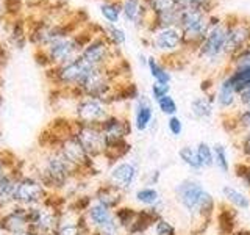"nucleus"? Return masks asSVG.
<instances>
[{"instance_id": "nucleus-18", "label": "nucleus", "mask_w": 250, "mask_h": 235, "mask_svg": "<svg viewBox=\"0 0 250 235\" xmlns=\"http://www.w3.org/2000/svg\"><path fill=\"white\" fill-rule=\"evenodd\" d=\"M139 177V163L135 160H121L113 163L108 171V180L111 185L117 187L124 193L130 191Z\"/></svg>"}, {"instance_id": "nucleus-21", "label": "nucleus", "mask_w": 250, "mask_h": 235, "mask_svg": "<svg viewBox=\"0 0 250 235\" xmlns=\"http://www.w3.org/2000/svg\"><path fill=\"white\" fill-rule=\"evenodd\" d=\"M213 94H214L216 107L221 110L224 115H229L239 107L238 105V93L233 88V85L229 80V77H227L225 72L221 77V80H219Z\"/></svg>"}, {"instance_id": "nucleus-53", "label": "nucleus", "mask_w": 250, "mask_h": 235, "mask_svg": "<svg viewBox=\"0 0 250 235\" xmlns=\"http://www.w3.org/2000/svg\"><path fill=\"white\" fill-rule=\"evenodd\" d=\"M89 235H104V234H100V232H96V231H91Z\"/></svg>"}, {"instance_id": "nucleus-45", "label": "nucleus", "mask_w": 250, "mask_h": 235, "mask_svg": "<svg viewBox=\"0 0 250 235\" xmlns=\"http://www.w3.org/2000/svg\"><path fill=\"white\" fill-rule=\"evenodd\" d=\"M234 172H236V177L241 179V182L244 184L249 190H250V163L242 160L241 163L236 164L234 168Z\"/></svg>"}, {"instance_id": "nucleus-34", "label": "nucleus", "mask_w": 250, "mask_h": 235, "mask_svg": "<svg viewBox=\"0 0 250 235\" xmlns=\"http://www.w3.org/2000/svg\"><path fill=\"white\" fill-rule=\"evenodd\" d=\"M138 209L135 207H128V206H121L119 209L114 210L116 218H117V223H119L121 229L127 232L130 227L135 223V219L138 216Z\"/></svg>"}, {"instance_id": "nucleus-25", "label": "nucleus", "mask_w": 250, "mask_h": 235, "mask_svg": "<svg viewBox=\"0 0 250 235\" xmlns=\"http://www.w3.org/2000/svg\"><path fill=\"white\" fill-rule=\"evenodd\" d=\"M124 198H125V193L122 190H119L117 187L111 185L109 182L99 185L92 194L94 202H99L102 206H105L111 210L119 209L124 204Z\"/></svg>"}, {"instance_id": "nucleus-28", "label": "nucleus", "mask_w": 250, "mask_h": 235, "mask_svg": "<svg viewBox=\"0 0 250 235\" xmlns=\"http://www.w3.org/2000/svg\"><path fill=\"white\" fill-rule=\"evenodd\" d=\"M133 196H135V201L143 209L156 207V206H160V204L163 202L161 194H160L158 190H156V187H148V185L139 187L135 190V194H133Z\"/></svg>"}, {"instance_id": "nucleus-48", "label": "nucleus", "mask_w": 250, "mask_h": 235, "mask_svg": "<svg viewBox=\"0 0 250 235\" xmlns=\"http://www.w3.org/2000/svg\"><path fill=\"white\" fill-rule=\"evenodd\" d=\"M16 169L14 166V160H8L5 157V152H0V179L5 174H8L10 171Z\"/></svg>"}, {"instance_id": "nucleus-14", "label": "nucleus", "mask_w": 250, "mask_h": 235, "mask_svg": "<svg viewBox=\"0 0 250 235\" xmlns=\"http://www.w3.org/2000/svg\"><path fill=\"white\" fill-rule=\"evenodd\" d=\"M148 46L163 57H177L180 53H185L183 35L178 27H169L155 30L148 33Z\"/></svg>"}, {"instance_id": "nucleus-2", "label": "nucleus", "mask_w": 250, "mask_h": 235, "mask_svg": "<svg viewBox=\"0 0 250 235\" xmlns=\"http://www.w3.org/2000/svg\"><path fill=\"white\" fill-rule=\"evenodd\" d=\"M33 174H36L41 182L49 188V190L57 194L70 185V182L75 179H80V172L77 168H74L64 157L61 155L58 149H47L41 160L33 168Z\"/></svg>"}, {"instance_id": "nucleus-22", "label": "nucleus", "mask_w": 250, "mask_h": 235, "mask_svg": "<svg viewBox=\"0 0 250 235\" xmlns=\"http://www.w3.org/2000/svg\"><path fill=\"white\" fill-rule=\"evenodd\" d=\"M122 3V18L135 24L136 27L147 28L150 22L152 14L148 13L147 6L144 5V0H121Z\"/></svg>"}, {"instance_id": "nucleus-56", "label": "nucleus", "mask_w": 250, "mask_h": 235, "mask_svg": "<svg viewBox=\"0 0 250 235\" xmlns=\"http://www.w3.org/2000/svg\"><path fill=\"white\" fill-rule=\"evenodd\" d=\"M0 105H2V97H0Z\"/></svg>"}, {"instance_id": "nucleus-9", "label": "nucleus", "mask_w": 250, "mask_h": 235, "mask_svg": "<svg viewBox=\"0 0 250 235\" xmlns=\"http://www.w3.org/2000/svg\"><path fill=\"white\" fill-rule=\"evenodd\" d=\"M80 57L92 68H113L122 61V58H119L117 47H114L105 38L104 28L100 33H96L91 38V41L82 50Z\"/></svg>"}, {"instance_id": "nucleus-32", "label": "nucleus", "mask_w": 250, "mask_h": 235, "mask_svg": "<svg viewBox=\"0 0 250 235\" xmlns=\"http://www.w3.org/2000/svg\"><path fill=\"white\" fill-rule=\"evenodd\" d=\"M100 13L108 24H116L122 18V3L121 0H104L100 3Z\"/></svg>"}, {"instance_id": "nucleus-51", "label": "nucleus", "mask_w": 250, "mask_h": 235, "mask_svg": "<svg viewBox=\"0 0 250 235\" xmlns=\"http://www.w3.org/2000/svg\"><path fill=\"white\" fill-rule=\"evenodd\" d=\"M5 60H6V55H5V50H3V47L0 46V66L3 65L5 63Z\"/></svg>"}, {"instance_id": "nucleus-35", "label": "nucleus", "mask_w": 250, "mask_h": 235, "mask_svg": "<svg viewBox=\"0 0 250 235\" xmlns=\"http://www.w3.org/2000/svg\"><path fill=\"white\" fill-rule=\"evenodd\" d=\"M144 5L147 6L148 13L152 16L167 13L172 10H178V0H144Z\"/></svg>"}, {"instance_id": "nucleus-20", "label": "nucleus", "mask_w": 250, "mask_h": 235, "mask_svg": "<svg viewBox=\"0 0 250 235\" xmlns=\"http://www.w3.org/2000/svg\"><path fill=\"white\" fill-rule=\"evenodd\" d=\"M91 229L86 223L84 213H80L66 204L61 212L60 224L55 235H89Z\"/></svg>"}, {"instance_id": "nucleus-57", "label": "nucleus", "mask_w": 250, "mask_h": 235, "mask_svg": "<svg viewBox=\"0 0 250 235\" xmlns=\"http://www.w3.org/2000/svg\"><path fill=\"white\" fill-rule=\"evenodd\" d=\"M2 234H3V232H2V229H0V235H2Z\"/></svg>"}, {"instance_id": "nucleus-39", "label": "nucleus", "mask_w": 250, "mask_h": 235, "mask_svg": "<svg viewBox=\"0 0 250 235\" xmlns=\"http://www.w3.org/2000/svg\"><path fill=\"white\" fill-rule=\"evenodd\" d=\"M195 152L202 163L203 168H213L214 166V152H213V146L208 144L207 141H200L195 146Z\"/></svg>"}, {"instance_id": "nucleus-46", "label": "nucleus", "mask_w": 250, "mask_h": 235, "mask_svg": "<svg viewBox=\"0 0 250 235\" xmlns=\"http://www.w3.org/2000/svg\"><path fill=\"white\" fill-rule=\"evenodd\" d=\"M150 94H152V99L156 102L160 100L161 97H166L167 94H170V85L169 83H158V82H153L152 88H150Z\"/></svg>"}, {"instance_id": "nucleus-7", "label": "nucleus", "mask_w": 250, "mask_h": 235, "mask_svg": "<svg viewBox=\"0 0 250 235\" xmlns=\"http://www.w3.org/2000/svg\"><path fill=\"white\" fill-rule=\"evenodd\" d=\"M62 209H64V201H57L53 198V194L44 204L30 207V232L33 235H55L60 224Z\"/></svg>"}, {"instance_id": "nucleus-49", "label": "nucleus", "mask_w": 250, "mask_h": 235, "mask_svg": "<svg viewBox=\"0 0 250 235\" xmlns=\"http://www.w3.org/2000/svg\"><path fill=\"white\" fill-rule=\"evenodd\" d=\"M160 179H161V171H160V169H152V171L148 172V174L144 177V182H146V185H148V187H155V185H158Z\"/></svg>"}, {"instance_id": "nucleus-3", "label": "nucleus", "mask_w": 250, "mask_h": 235, "mask_svg": "<svg viewBox=\"0 0 250 235\" xmlns=\"http://www.w3.org/2000/svg\"><path fill=\"white\" fill-rule=\"evenodd\" d=\"M96 35L86 27H80L75 30L74 33H70L64 38L58 39V41L52 43L50 46H47L45 49H38L36 58H41L38 63L42 66H60L64 63L74 60L77 57H80L82 50L84 49V46L91 41V38Z\"/></svg>"}, {"instance_id": "nucleus-26", "label": "nucleus", "mask_w": 250, "mask_h": 235, "mask_svg": "<svg viewBox=\"0 0 250 235\" xmlns=\"http://www.w3.org/2000/svg\"><path fill=\"white\" fill-rule=\"evenodd\" d=\"M224 125L234 137L250 132V107H238L234 112L224 115Z\"/></svg>"}, {"instance_id": "nucleus-33", "label": "nucleus", "mask_w": 250, "mask_h": 235, "mask_svg": "<svg viewBox=\"0 0 250 235\" xmlns=\"http://www.w3.org/2000/svg\"><path fill=\"white\" fill-rule=\"evenodd\" d=\"M178 159L182 160L183 164H186L188 168L191 171H202L203 166L197 157V152H195V147H191V146H182L178 149Z\"/></svg>"}, {"instance_id": "nucleus-16", "label": "nucleus", "mask_w": 250, "mask_h": 235, "mask_svg": "<svg viewBox=\"0 0 250 235\" xmlns=\"http://www.w3.org/2000/svg\"><path fill=\"white\" fill-rule=\"evenodd\" d=\"M84 218L91 231L100 232L104 235H117L122 231L119 223H117L114 210L102 206L99 202L91 204L89 209L84 212Z\"/></svg>"}, {"instance_id": "nucleus-37", "label": "nucleus", "mask_w": 250, "mask_h": 235, "mask_svg": "<svg viewBox=\"0 0 250 235\" xmlns=\"http://www.w3.org/2000/svg\"><path fill=\"white\" fill-rule=\"evenodd\" d=\"M178 6L182 10H199L208 14H213L216 2L214 0H178Z\"/></svg>"}, {"instance_id": "nucleus-50", "label": "nucleus", "mask_w": 250, "mask_h": 235, "mask_svg": "<svg viewBox=\"0 0 250 235\" xmlns=\"http://www.w3.org/2000/svg\"><path fill=\"white\" fill-rule=\"evenodd\" d=\"M238 105L239 107H244V108H249L250 107V88L241 91L238 94Z\"/></svg>"}, {"instance_id": "nucleus-54", "label": "nucleus", "mask_w": 250, "mask_h": 235, "mask_svg": "<svg viewBox=\"0 0 250 235\" xmlns=\"http://www.w3.org/2000/svg\"><path fill=\"white\" fill-rule=\"evenodd\" d=\"M18 235H33V234H31V232L28 231V232H23V234H18Z\"/></svg>"}, {"instance_id": "nucleus-23", "label": "nucleus", "mask_w": 250, "mask_h": 235, "mask_svg": "<svg viewBox=\"0 0 250 235\" xmlns=\"http://www.w3.org/2000/svg\"><path fill=\"white\" fill-rule=\"evenodd\" d=\"M21 171L16 168L0 179V213L16 206V191H18Z\"/></svg>"}, {"instance_id": "nucleus-12", "label": "nucleus", "mask_w": 250, "mask_h": 235, "mask_svg": "<svg viewBox=\"0 0 250 235\" xmlns=\"http://www.w3.org/2000/svg\"><path fill=\"white\" fill-rule=\"evenodd\" d=\"M225 52L231 58L234 53L250 44V19L244 16H225Z\"/></svg>"}, {"instance_id": "nucleus-31", "label": "nucleus", "mask_w": 250, "mask_h": 235, "mask_svg": "<svg viewBox=\"0 0 250 235\" xmlns=\"http://www.w3.org/2000/svg\"><path fill=\"white\" fill-rule=\"evenodd\" d=\"M147 69L150 72L153 82H158V83H169L172 80V74L170 70L164 66V63L158 61L156 57H148L147 60Z\"/></svg>"}, {"instance_id": "nucleus-17", "label": "nucleus", "mask_w": 250, "mask_h": 235, "mask_svg": "<svg viewBox=\"0 0 250 235\" xmlns=\"http://www.w3.org/2000/svg\"><path fill=\"white\" fill-rule=\"evenodd\" d=\"M74 135L94 160L99 159V157H105L106 140L100 125H86L74 121Z\"/></svg>"}, {"instance_id": "nucleus-43", "label": "nucleus", "mask_w": 250, "mask_h": 235, "mask_svg": "<svg viewBox=\"0 0 250 235\" xmlns=\"http://www.w3.org/2000/svg\"><path fill=\"white\" fill-rule=\"evenodd\" d=\"M156 107H158L160 112L167 118L175 116L178 113V104L170 94H167L166 97H161L160 100H156Z\"/></svg>"}, {"instance_id": "nucleus-6", "label": "nucleus", "mask_w": 250, "mask_h": 235, "mask_svg": "<svg viewBox=\"0 0 250 235\" xmlns=\"http://www.w3.org/2000/svg\"><path fill=\"white\" fill-rule=\"evenodd\" d=\"M211 16L199 10H182L178 18V28L183 35L185 53H195L200 43L205 39L209 25Z\"/></svg>"}, {"instance_id": "nucleus-11", "label": "nucleus", "mask_w": 250, "mask_h": 235, "mask_svg": "<svg viewBox=\"0 0 250 235\" xmlns=\"http://www.w3.org/2000/svg\"><path fill=\"white\" fill-rule=\"evenodd\" d=\"M53 193L47 188L41 179L33 172H21L19 182H18V191H16V204L21 207H35L39 204H44L50 199Z\"/></svg>"}, {"instance_id": "nucleus-8", "label": "nucleus", "mask_w": 250, "mask_h": 235, "mask_svg": "<svg viewBox=\"0 0 250 235\" xmlns=\"http://www.w3.org/2000/svg\"><path fill=\"white\" fill-rule=\"evenodd\" d=\"M80 27L77 25V22L64 19V18H44L39 22H36L33 28L30 30L28 38L36 49H45L47 46L58 41V39L64 38L70 33H74L75 30Z\"/></svg>"}, {"instance_id": "nucleus-4", "label": "nucleus", "mask_w": 250, "mask_h": 235, "mask_svg": "<svg viewBox=\"0 0 250 235\" xmlns=\"http://www.w3.org/2000/svg\"><path fill=\"white\" fill-rule=\"evenodd\" d=\"M100 129L106 140V152L104 159L111 163L124 160L131 151V144L128 143L131 122L128 121V118L124 115L111 113L100 124Z\"/></svg>"}, {"instance_id": "nucleus-1", "label": "nucleus", "mask_w": 250, "mask_h": 235, "mask_svg": "<svg viewBox=\"0 0 250 235\" xmlns=\"http://www.w3.org/2000/svg\"><path fill=\"white\" fill-rule=\"evenodd\" d=\"M174 196L178 206L191 219L211 221L216 213V201L205 187L194 177H186L175 185Z\"/></svg>"}, {"instance_id": "nucleus-10", "label": "nucleus", "mask_w": 250, "mask_h": 235, "mask_svg": "<svg viewBox=\"0 0 250 235\" xmlns=\"http://www.w3.org/2000/svg\"><path fill=\"white\" fill-rule=\"evenodd\" d=\"M91 69V65H88L82 57H77L64 63V65L49 68L47 75H49L53 85L60 86L64 91L74 93L82 85V82L84 80V77L88 75Z\"/></svg>"}, {"instance_id": "nucleus-41", "label": "nucleus", "mask_w": 250, "mask_h": 235, "mask_svg": "<svg viewBox=\"0 0 250 235\" xmlns=\"http://www.w3.org/2000/svg\"><path fill=\"white\" fill-rule=\"evenodd\" d=\"M250 65V44H247L244 49H241L238 53H234L231 58H229L227 63V69H234V68H242Z\"/></svg>"}, {"instance_id": "nucleus-47", "label": "nucleus", "mask_w": 250, "mask_h": 235, "mask_svg": "<svg viewBox=\"0 0 250 235\" xmlns=\"http://www.w3.org/2000/svg\"><path fill=\"white\" fill-rule=\"evenodd\" d=\"M167 130L172 137H180L183 133V121L177 115L167 118Z\"/></svg>"}, {"instance_id": "nucleus-29", "label": "nucleus", "mask_w": 250, "mask_h": 235, "mask_svg": "<svg viewBox=\"0 0 250 235\" xmlns=\"http://www.w3.org/2000/svg\"><path fill=\"white\" fill-rule=\"evenodd\" d=\"M222 198L230 204L231 207L238 209V210H249L250 209V198L242 193L238 188H234L231 185H224L222 187Z\"/></svg>"}, {"instance_id": "nucleus-15", "label": "nucleus", "mask_w": 250, "mask_h": 235, "mask_svg": "<svg viewBox=\"0 0 250 235\" xmlns=\"http://www.w3.org/2000/svg\"><path fill=\"white\" fill-rule=\"evenodd\" d=\"M55 149H58L61 152V155L72 164L74 168L78 169L80 174L83 172H89L94 168V159L89 157V154L84 151V147L80 144L74 135V130L64 135L62 138H60L55 144Z\"/></svg>"}, {"instance_id": "nucleus-27", "label": "nucleus", "mask_w": 250, "mask_h": 235, "mask_svg": "<svg viewBox=\"0 0 250 235\" xmlns=\"http://www.w3.org/2000/svg\"><path fill=\"white\" fill-rule=\"evenodd\" d=\"M214 94H205L203 93L202 96H197L191 100V115L194 119L197 121H208L213 118L214 115Z\"/></svg>"}, {"instance_id": "nucleus-36", "label": "nucleus", "mask_w": 250, "mask_h": 235, "mask_svg": "<svg viewBox=\"0 0 250 235\" xmlns=\"http://www.w3.org/2000/svg\"><path fill=\"white\" fill-rule=\"evenodd\" d=\"M213 152H214V166L222 172L227 174L230 171V159H229V151H227L225 144L216 143L213 144Z\"/></svg>"}, {"instance_id": "nucleus-52", "label": "nucleus", "mask_w": 250, "mask_h": 235, "mask_svg": "<svg viewBox=\"0 0 250 235\" xmlns=\"http://www.w3.org/2000/svg\"><path fill=\"white\" fill-rule=\"evenodd\" d=\"M3 10H6V8L3 6V2L0 0V16H2V13H3Z\"/></svg>"}, {"instance_id": "nucleus-24", "label": "nucleus", "mask_w": 250, "mask_h": 235, "mask_svg": "<svg viewBox=\"0 0 250 235\" xmlns=\"http://www.w3.org/2000/svg\"><path fill=\"white\" fill-rule=\"evenodd\" d=\"M155 119L152 102L144 94H139L135 102V118H133V127L138 132H147Z\"/></svg>"}, {"instance_id": "nucleus-40", "label": "nucleus", "mask_w": 250, "mask_h": 235, "mask_svg": "<svg viewBox=\"0 0 250 235\" xmlns=\"http://www.w3.org/2000/svg\"><path fill=\"white\" fill-rule=\"evenodd\" d=\"M104 35L114 47H117V49H119L121 46H124L125 39H127L125 31L121 27L114 25V24H108V25L104 27Z\"/></svg>"}, {"instance_id": "nucleus-42", "label": "nucleus", "mask_w": 250, "mask_h": 235, "mask_svg": "<svg viewBox=\"0 0 250 235\" xmlns=\"http://www.w3.org/2000/svg\"><path fill=\"white\" fill-rule=\"evenodd\" d=\"M148 234H152V235H177V229L169 219H166L164 216H160L153 223L152 229Z\"/></svg>"}, {"instance_id": "nucleus-5", "label": "nucleus", "mask_w": 250, "mask_h": 235, "mask_svg": "<svg viewBox=\"0 0 250 235\" xmlns=\"http://www.w3.org/2000/svg\"><path fill=\"white\" fill-rule=\"evenodd\" d=\"M225 18L216 14L211 16L208 33L194 53L202 63L209 66H216L221 61L229 63V57L225 52Z\"/></svg>"}, {"instance_id": "nucleus-44", "label": "nucleus", "mask_w": 250, "mask_h": 235, "mask_svg": "<svg viewBox=\"0 0 250 235\" xmlns=\"http://www.w3.org/2000/svg\"><path fill=\"white\" fill-rule=\"evenodd\" d=\"M236 146H238V151L241 152L242 160L250 163V132L242 133V135L238 137Z\"/></svg>"}, {"instance_id": "nucleus-55", "label": "nucleus", "mask_w": 250, "mask_h": 235, "mask_svg": "<svg viewBox=\"0 0 250 235\" xmlns=\"http://www.w3.org/2000/svg\"><path fill=\"white\" fill-rule=\"evenodd\" d=\"M0 141H2V132H0Z\"/></svg>"}, {"instance_id": "nucleus-30", "label": "nucleus", "mask_w": 250, "mask_h": 235, "mask_svg": "<svg viewBox=\"0 0 250 235\" xmlns=\"http://www.w3.org/2000/svg\"><path fill=\"white\" fill-rule=\"evenodd\" d=\"M225 74H227V77H229V80L231 82L233 88L236 90L238 94L241 91L250 88V65L242 66V68L227 69Z\"/></svg>"}, {"instance_id": "nucleus-58", "label": "nucleus", "mask_w": 250, "mask_h": 235, "mask_svg": "<svg viewBox=\"0 0 250 235\" xmlns=\"http://www.w3.org/2000/svg\"><path fill=\"white\" fill-rule=\"evenodd\" d=\"M2 235H6V234H2Z\"/></svg>"}, {"instance_id": "nucleus-13", "label": "nucleus", "mask_w": 250, "mask_h": 235, "mask_svg": "<svg viewBox=\"0 0 250 235\" xmlns=\"http://www.w3.org/2000/svg\"><path fill=\"white\" fill-rule=\"evenodd\" d=\"M111 113V104L108 102L80 96L75 102L74 121L86 125H100Z\"/></svg>"}, {"instance_id": "nucleus-38", "label": "nucleus", "mask_w": 250, "mask_h": 235, "mask_svg": "<svg viewBox=\"0 0 250 235\" xmlns=\"http://www.w3.org/2000/svg\"><path fill=\"white\" fill-rule=\"evenodd\" d=\"M8 35H10L11 44L18 47V49H22V46L27 41V33H25V25H23V22L22 21H13Z\"/></svg>"}, {"instance_id": "nucleus-19", "label": "nucleus", "mask_w": 250, "mask_h": 235, "mask_svg": "<svg viewBox=\"0 0 250 235\" xmlns=\"http://www.w3.org/2000/svg\"><path fill=\"white\" fill-rule=\"evenodd\" d=\"M0 229L6 235H18L30 231L28 209L13 206L0 213Z\"/></svg>"}]
</instances>
